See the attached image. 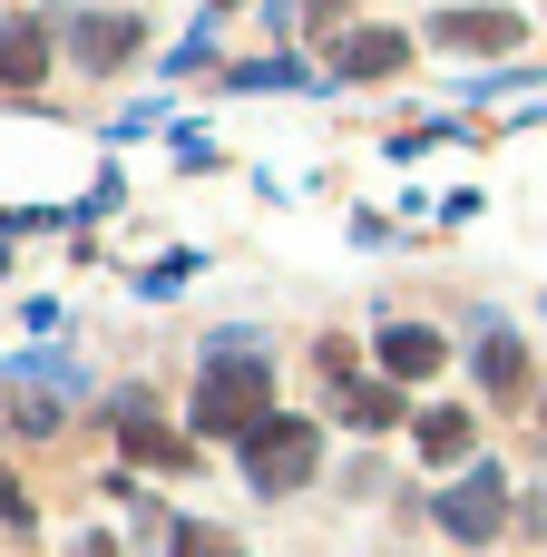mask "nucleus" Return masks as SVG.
I'll return each mask as SVG.
<instances>
[{
    "label": "nucleus",
    "instance_id": "nucleus-1",
    "mask_svg": "<svg viewBox=\"0 0 547 557\" xmlns=\"http://www.w3.org/2000/svg\"><path fill=\"white\" fill-rule=\"evenodd\" d=\"M274 382H264V362L254 352H215L206 362V382H196V431L206 441H254L264 421H274V401H264Z\"/></svg>",
    "mask_w": 547,
    "mask_h": 557
},
{
    "label": "nucleus",
    "instance_id": "nucleus-2",
    "mask_svg": "<svg viewBox=\"0 0 547 557\" xmlns=\"http://www.w3.org/2000/svg\"><path fill=\"white\" fill-rule=\"evenodd\" d=\"M313 460H323V431H313V421H294V411H274V421L245 441L254 490H303V480H313Z\"/></svg>",
    "mask_w": 547,
    "mask_h": 557
},
{
    "label": "nucleus",
    "instance_id": "nucleus-3",
    "mask_svg": "<svg viewBox=\"0 0 547 557\" xmlns=\"http://www.w3.org/2000/svg\"><path fill=\"white\" fill-rule=\"evenodd\" d=\"M499 519H509V480H499L489 460H470V480H450V490H440V529H450L460 548H489V539H499Z\"/></svg>",
    "mask_w": 547,
    "mask_h": 557
},
{
    "label": "nucleus",
    "instance_id": "nucleus-4",
    "mask_svg": "<svg viewBox=\"0 0 547 557\" xmlns=\"http://www.w3.org/2000/svg\"><path fill=\"white\" fill-rule=\"evenodd\" d=\"M137 20L127 10H88V20H69V49H78V69H117V59H137Z\"/></svg>",
    "mask_w": 547,
    "mask_h": 557
},
{
    "label": "nucleus",
    "instance_id": "nucleus-5",
    "mask_svg": "<svg viewBox=\"0 0 547 557\" xmlns=\"http://www.w3.org/2000/svg\"><path fill=\"white\" fill-rule=\"evenodd\" d=\"M431 29H440V49H480V59L519 49V10H440Z\"/></svg>",
    "mask_w": 547,
    "mask_h": 557
},
{
    "label": "nucleus",
    "instance_id": "nucleus-6",
    "mask_svg": "<svg viewBox=\"0 0 547 557\" xmlns=\"http://www.w3.org/2000/svg\"><path fill=\"white\" fill-rule=\"evenodd\" d=\"M401 59H411L401 29H343V39H333V78H391Z\"/></svg>",
    "mask_w": 547,
    "mask_h": 557
},
{
    "label": "nucleus",
    "instance_id": "nucleus-7",
    "mask_svg": "<svg viewBox=\"0 0 547 557\" xmlns=\"http://www.w3.org/2000/svg\"><path fill=\"white\" fill-rule=\"evenodd\" d=\"M117 441H127V460H137V470H186V460H196L176 431H157V411H147V401H117Z\"/></svg>",
    "mask_w": 547,
    "mask_h": 557
},
{
    "label": "nucleus",
    "instance_id": "nucleus-8",
    "mask_svg": "<svg viewBox=\"0 0 547 557\" xmlns=\"http://www.w3.org/2000/svg\"><path fill=\"white\" fill-rule=\"evenodd\" d=\"M0 78L10 88H39L49 78V20H10L0 29Z\"/></svg>",
    "mask_w": 547,
    "mask_h": 557
},
{
    "label": "nucleus",
    "instance_id": "nucleus-9",
    "mask_svg": "<svg viewBox=\"0 0 547 557\" xmlns=\"http://www.w3.org/2000/svg\"><path fill=\"white\" fill-rule=\"evenodd\" d=\"M382 372H391V382H431V372H440V333H431V323H391V333H382Z\"/></svg>",
    "mask_w": 547,
    "mask_h": 557
},
{
    "label": "nucleus",
    "instance_id": "nucleus-10",
    "mask_svg": "<svg viewBox=\"0 0 547 557\" xmlns=\"http://www.w3.org/2000/svg\"><path fill=\"white\" fill-rule=\"evenodd\" d=\"M421 460L431 470H460L470 460V411H421Z\"/></svg>",
    "mask_w": 547,
    "mask_h": 557
},
{
    "label": "nucleus",
    "instance_id": "nucleus-11",
    "mask_svg": "<svg viewBox=\"0 0 547 557\" xmlns=\"http://www.w3.org/2000/svg\"><path fill=\"white\" fill-rule=\"evenodd\" d=\"M480 382H489V392H529V352H519V333H489V343H480Z\"/></svg>",
    "mask_w": 547,
    "mask_h": 557
},
{
    "label": "nucleus",
    "instance_id": "nucleus-12",
    "mask_svg": "<svg viewBox=\"0 0 547 557\" xmlns=\"http://www.w3.org/2000/svg\"><path fill=\"white\" fill-rule=\"evenodd\" d=\"M343 421H352V431H391V421H401V392H391V382H352V392H343Z\"/></svg>",
    "mask_w": 547,
    "mask_h": 557
},
{
    "label": "nucleus",
    "instance_id": "nucleus-13",
    "mask_svg": "<svg viewBox=\"0 0 547 557\" xmlns=\"http://www.w3.org/2000/svg\"><path fill=\"white\" fill-rule=\"evenodd\" d=\"M166 557H235V539H225V529H176Z\"/></svg>",
    "mask_w": 547,
    "mask_h": 557
},
{
    "label": "nucleus",
    "instance_id": "nucleus-14",
    "mask_svg": "<svg viewBox=\"0 0 547 557\" xmlns=\"http://www.w3.org/2000/svg\"><path fill=\"white\" fill-rule=\"evenodd\" d=\"M0 519H29V499H20V480L0 470Z\"/></svg>",
    "mask_w": 547,
    "mask_h": 557
},
{
    "label": "nucleus",
    "instance_id": "nucleus-15",
    "mask_svg": "<svg viewBox=\"0 0 547 557\" xmlns=\"http://www.w3.org/2000/svg\"><path fill=\"white\" fill-rule=\"evenodd\" d=\"M78 557H117V539H78Z\"/></svg>",
    "mask_w": 547,
    "mask_h": 557
},
{
    "label": "nucleus",
    "instance_id": "nucleus-16",
    "mask_svg": "<svg viewBox=\"0 0 547 557\" xmlns=\"http://www.w3.org/2000/svg\"><path fill=\"white\" fill-rule=\"evenodd\" d=\"M215 10H235V0H215Z\"/></svg>",
    "mask_w": 547,
    "mask_h": 557
}]
</instances>
